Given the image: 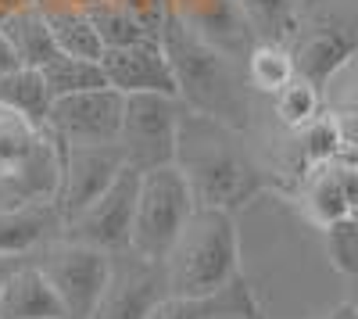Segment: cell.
Segmentation results:
<instances>
[{
    "mask_svg": "<svg viewBox=\"0 0 358 319\" xmlns=\"http://www.w3.org/2000/svg\"><path fill=\"white\" fill-rule=\"evenodd\" d=\"M355 158H330L301 169V183H297V205L312 226H330L337 219L355 215Z\"/></svg>",
    "mask_w": 358,
    "mask_h": 319,
    "instance_id": "obj_13",
    "label": "cell"
},
{
    "mask_svg": "<svg viewBox=\"0 0 358 319\" xmlns=\"http://www.w3.org/2000/svg\"><path fill=\"white\" fill-rule=\"evenodd\" d=\"M172 165L183 172L194 205L201 208L236 215L265 190V176L241 143V129H229L197 111H183L179 119Z\"/></svg>",
    "mask_w": 358,
    "mask_h": 319,
    "instance_id": "obj_1",
    "label": "cell"
},
{
    "mask_svg": "<svg viewBox=\"0 0 358 319\" xmlns=\"http://www.w3.org/2000/svg\"><path fill=\"white\" fill-rule=\"evenodd\" d=\"M0 319H65L54 287L33 258H18L0 283Z\"/></svg>",
    "mask_w": 358,
    "mask_h": 319,
    "instance_id": "obj_17",
    "label": "cell"
},
{
    "mask_svg": "<svg viewBox=\"0 0 358 319\" xmlns=\"http://www.w3.org/2000/svg\"><path fill=\"white\" fill-rule=\"evenodd\" d=\"M183 101L165 94H122V126H118V151L133 169L172 165L176 136L183 119Z\"/></svg>",
    "mask_w": 358,
    "mask_h": 319,
    "instance_id": "obj_6",
    "label": "cell"
},
{
    "mask_svg": "<svg viewBox=\"0 0 358 319\" xmlns=\"http://www.w3.org/2000/svg\"><path fill=\"white\" fill-rule=\"evenodd\" d=\"M57 143H115L122 126V94L111 86L54 97L43 119Z\"/></svg>",
    "mask_w": 358,
    "mask_h": 319,
    "instance_id": "obj_10",
    "label": "cell"
},
{
    "mask_svg": "<svg viewBox=\"0 0 358 319\" xmlns=\"http://www.w3.org/2000/svg\"><path fill=\"white\" fill-rule=\"evenodd\" d=\"M104 83L118 94H176V76L162 50V43H129V47H104L101 50Z\"/></svg>",
    "mask_w": 358,
    "mask_h": 319,
    "instance_id": "obj_14",
    "label": "cell"
},
{
    "mask_svg": "<svg viewBox=\"0 0 358 319\" xmlns=\"http://www.w3.org/2000/svg\"><path fill=\"white\" fill-rule=\"evenodd\" d=\"M322 241H326L330 266H334L344 280H355V276H358V222H355V215L322 226Z\"/></svg>",
    "mask_w": 358,
    "mask_h": 319,
    "instance_id": "obj_26",
    "label": "cell"
},
{
    "mask_svg": "<svg viewBox=\"0 0 358 319\" xmlns=\"http://www.w3.org/2000/svg\"><path fill=\"white\" fill-rule=\"evenodd\" d=\"M18 262V258H4V255H0V283H4V276H8V269Z\"/></svg>",
    "mask_w": 358,
    "mask_h": 319,
    "instance_id": "obj_30",
    "label": "cell"
},
{
    "mask_svg": "<svg viewBox=\"0 0 358 319\" xmlns=\"http://www.w3.org/2000/svg\"><path fill=\"white\" fill-rule=\"evenodd\" d=\"M54 237H62V215L54 201H33V205L0 212V255L4 258H25Z\"/></svg>",
    "mask_w": 358,
    "mask_h": 319,
    "instance_id": "obj_18",
    "label": "cell"
},
{
    "mask_svg": "<svg viewBox=\"0 0 358 319\" xmlns=\"http://www.w3.org/2000/svg\"><path fill=\"white\" fill-rule=\"evenodd\" d=\"M162 266L169 295L179 298H204L226 287L236 273H244L241 229H236L233 212L194 205L187 222L179 226L176 241L169 244Z\"/></svg>",
    "mask_w": 358,
    "mask_h": 319,
    "instance_id": "obj_3",
    "label": "cell"
},
{
    "mask_svg": "<svg viewBox=\"0 0 358 319\" xmlns=\"http://www.w3.org/2000/svg\"><path fill=\"white\" fill-rule=\"evenodd\" d=\"M57 162L62 143L47 133V126L0 108V212L33 201H54Z\"/></svg>",
    "mask_w": 358,
    "mask_h": 319,
    "instance_id": "obj_4",
    "label": "cell"
},
{
    "mask_svg": "<svg viewBox=\"0 0 358 319\" xmlns=\"http://www.w3.org/2000/svg\"><path fill=\"white\" fill-rule=\"evenodd\" d=\"M0 33L8 36V43H11V50L18 57V65H25V69H43L50 57L62 54L54 47L50 29H47V22H43L36 4H25L15 15H8L4 22H0Z\"/></svg>",
    "mask_w": 358,
    "mask_h": 319,
    "instance_id": "obj_19",
    "label": "cell"
},
{
    "mask_svg": "<svg viewBox=\"0 0 358 319\" xmlns=\"http://www.w3.org/2000/svg\"><path fill=\"white\" fill-rule=\"evenodd\" d=\"M0 108L18 111L25 115L29 122H40L47 119V108H50V94L43 86L40 69H11V72H0Z\"/></svg>",
    "mask_w": 358,
    "mask_h": 319,
    "instance_id": "obj_21",
    "label": "cell"
},
{
    "mask_svg": "<svg viewBox=\"0 0 358 319\" xmlns=\"http://www.w3.org/2000/svg\"><path fill=\"white\" fill-rule=\"evenodd\" d=\"M236 4L248 15L258 40H283L290 33V25L297 22V15H301L305 0H236Z\"/></svg>",
    "mask_w": 358,
    "mask_h": 319,
    "instance_id": "obj_25",
    "label": "cell"
},
{
    "mask_svg": "<svg viewBox=\"0 0 358 319\" xmlns=\"http://www.w3.org/2000/svg\"><path fill=\"white\" fill-rule=\"evenodd\" d=\"M244 65V83L258 94L273 97L283 83L294 79V62H290V47L283 40H255L251 50L241 57Z\"/></svg>",
    "mask_w": 358,
    "mask_h": 319,
    "instance_id": "obj_20",
    "label": "cell"
},
{
    "mask_svg": "<svg viewBox=\"0 0 358 319\" xmlns=\"http://www.w3.org/2000/svg\"><path fill=\"white\" fill-rule=\"evenodd\" d=\"M162 298H169L162 258L122 248L108 255V276L90 319H147Z\"/></svg>",
    "mask_w": 358,
    "mask_h": 319,
    "instance_id": "obj_8",
    "label": "cell"
},
{
    "mask_svg": "<svg viewBox=\"0 0 358 319\" xmlns=\"http://www.w3.org/2000/svg\"><path fill=\"white\" fill-rule=\"evenodd\" d=\"M43 76V86L50 101L54 97H69V94H83V90H97V86H108L104 83V72H101V62H86V57H69V54H57L40 69Z\"/></svg>",
    "mask_w": 358,
    "mask_h": 319,
    "instance_id": "obj_24",
    "label": "cell"
},
{
    "mask_svg": "<svg viewBox=\"0 0 358 319\" xmlns=\"http://www.w3.org/2000/svg\"><path fill=\"white\" fill-rule=\"evenodd\" d=\"M25 4H36V0H0V22H4L8 15H15L18 8H25Z\"/></svg>",
    "mask_w": 358,
    "mask_h": 319,
    "instance_id": "obj_28",
    "label": "cell"
},
{
    "mask_svg": "<svg viewBox=\"0 0 358 319\" xmlns=\"http://www.w3.org/2000/svg\"><path fill=\"white\" fill-rule=\"evenodd\" d=\"M29 258L54 287L57 302L65 309V319H90L108 276V251L76 244L69 237H54Z\"/></svg>",
    "mask_w": 358,
    "mask_h": 319,
    "instance_id": "obj_7",
    "label": "cell"
},
{
    "mask_svg": "<svg viewBox=\"0 0 358 319\" xmlns=\"http://www.w3.org/2000/svg\"><path fill=\"white\" fill-rule=\"evenodd\" d=\"M273 111H276V122L287 126L290 133H301L308 129L312 122H319L326 115V104H322V90L312 86L308 79L294 76L290 83H283L280 90L273 94Z\"/></svg>",
    "mask_w": 358,
    "mask_h": 319,
    "instance_id": "obj_23",
    "label": "cell"
},
{
    "mask_svg": "<svg viewBox=\"0 0 358 319\" xmlns=\"http://www.w3.org/2000/svg\"><path fill=\"white\" fill-rule=\"evenodd\" d=\"M165 15L233 62H241L258 40L236 0H165Z\"/></svg>",
    "mask_w": 358,
    "mask_h": 319,
    "instance_id": "obj_12",
    "label": "cell"
},
{
    "mask_svg": "<svg viewBox=\"0 0 358 319\" xmlns=\"http://www.w3.org/2000/svg\"><path fill=\"white\" fill-rule=\"evenodd\" d=\"M158 43L172 65L176 94L187 111L208 115V119H215L229 129L248 126V86H244V76L236 72L233 57L201 43L169 15L162 18Z\"/></svg>",
    "mask_w": 358,
    "mask_h": 319,
    "instance_id": "obj_2",
    "label": "cell"
},
{
    "mask_svg": "<svg viewBox=\"0 0 358 319\" xmlns=\"http://www.w3.org/2000/svg\"><path fill=\"white\" fill-rule=\"evenodd\" d=\"M83 8L94 22L101 47H129V43H155L158 33L151 25H143L136 15L122 11L118 4H108V0H83Z\"/></svg>",
    "mask_w": 358,
    "mask_h": 319,
    "instance_id": "obj_22",
    "label": "cell"
},
{
    "mask_svg": "<svg viewBox=\"0 0 358 319\" xmlns=\"http://www.w3.org/2000/svg\"><path fill=\"white\" fill-rule=\"evenodd\" d=\"M147 319H265V305L255 291V283L236 273L226 287L204 298H162Z\"/></svg>",
    "mask_w": 358,
    "mask_h": 319,
    "instance_id": "obj_15",
    "label": "cell"
},
{
    "mask_svg": "<svg viewBox=\"0 0 358 319\" xmlns=\"http://www.w3.org/2000/svg\"><path fill=\"white\" fill-rule=\"evenodd\" d=\"M11 69H18V57H15V50H11L8 36L0 33V72H11Z\"/></svg>",
    "mask_w": 358,
    "mask_h": 319,
    "instance_id": "obj_27",
    "label": "cell"
},
{
    "mask_svg": "<svg viewBox=\"0 0 358 319\" xmlns=\"http://www.w3.org/2000/svg\"><path fill=\"white\" fill-rule=\"evenodd\" d=\"M326 319H358V312H355V305L348 302V305H341V309H334Z\"/></svg>",
    "mask_w": 358,
    "mask_h": 319,
    "instance_id": "obj_29",
    "label": "cell"
},
{
    "mask_svg": "<svg viewBox=\"0 0 358 319\" xmlns=\"http://www.w3.org/2000/svg\"><path fill=\"white\" fill-rule=\"evenodd\" d=\"M126 165L118 143H62V162H57V190L54 208L62 215V226L94 201L115 172Z\"/></svg>",
    "mask_w": 358,
    "mask_h": 319,
    "instance_id": "obj_11",
    "label": "cell"
},
{
    "mask_svg": "<svg viewBox=\"0 0 358 319\" xmlns=\"http://www.w3.org/2000/svg\"><path fill=\"white\" fill-rule=\"evenodd\" d=\"M290 62H294V76L308 79L322 90L344 65L355 62V36L344 25H315L308 33H297L290 47Z\"/></svg>",
    "mask_w": 358,
    "mask_h": 319,
    "instance_id": "obj_16",
    "label": "cell"
},
{
    "mask_svg": "<svg viewBox=\"0 0 358 319\" xmlns=\"http://www.w3.org/2000/svg\"><path fill=\"white\" fill-rule=\"evenodd\" d=\"M136 183H140V169L122 165L115 172V180L90 201L86 208H79L62 226V237H69L76 244H86V248H97V251H108V255L129 248Z\"/></svg>",
    "mask_w": 358,
    "mask_h": 319,
    "instance_id": "obj_9",
    "label": "cell"
},
{
    "mask_svg": "<svg viewBox=\"0 0 358 319\" xmlns=\"http://www.w3.org/2000/svg\"><path fill=\"white\" fill-rule=\"evenodd\" d=\"M194 212V197L176 165L143 169L133 201V222H129V248L147 258H165L169 244L176 241L179 226Z\"/></svg>",
    "mask_w": 358,
    "mask_h": 319,
    "instance_id": "obj_5",
    "label": "cell"
}]
</instances>
